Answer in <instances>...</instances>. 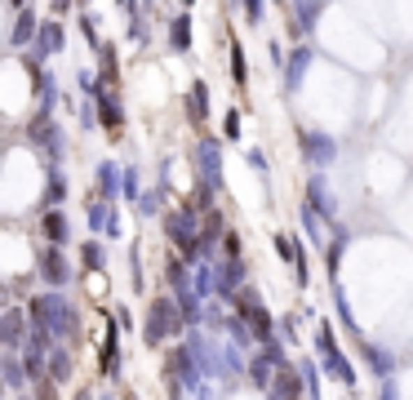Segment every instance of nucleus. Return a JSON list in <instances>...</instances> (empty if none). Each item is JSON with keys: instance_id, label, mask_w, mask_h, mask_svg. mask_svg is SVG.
<instances>
[{"instance_id": "f257e3e1", "label": "nucleus", "mask_w": 413, "mask_h": 400, "mask_svg": "<svg viewBox=\"0 0 413 400\" xmlns=\"http://www.w3.org/2000/svg\"><path fill=\"white\" fill-rule=\"evenodd\" d=\"M22 311H27V325L50 329L63 347H80V311H76V302H71L67 294H58V289H50V294H31L27 302H22Z\"/></svg>"}, {"instance_id": "f03ea898", "label": "nucleus", "mask_w": 413, "mask_h": 400, "mask_svg": "<svg viewBox=\"0 0 413 400\" xmlns=\"http://www.w3.org/2000/svg\"><path fill=\"white\" fill-rule=\"evenodd\" d=\"M27 142L40 151L45 169H63V156H67V133L58 129V120H45V116H31L27 125Z\"/></svg>"}, {"instance_id": "7ed1b4c3", "label": "nucleus", "mask_w": 413, "mask_h": 400, "mask_svg": "<svg viewBox=\"0 0 413 400\" xmlns=\"http://www.w3.org/2000/svg\"><path fill=\"white\" fill-rule=\"evenodd\" d=\"M182 334V316H178V307H174V298H151L147 302V320H142V343L147 347H160L165 338H174Z\"/></svg>"}, {"instance_id": "20e7f679", "label": "nucleus", "mask_w": 413, "mask_h": 400, "mask_svg": "<svg viewBox=\"0 0 413 400\" xmlns=\"http://www.w3.org/2000/svg\"><path fill=\"white\" fill-rule=\"evenodd\" d=\"M165 236L169 245L182 249V258H200V232H196V209H169L165 214Z\"/></svg>"}, {"instance_id": "39448f33", "label": "nucleus", "mask_w": 413, "mask_h": 400, "mask_svg": "<svg viewBox=\"0 0 413 400\" xmlns=\"http://www.w3.org/2000/svg\"><path fill=\"white\" fill-rule=\"evenodd\" d=\"M36 272H40V281L50 285V289H58V294L76 281V267L67 262V253L58 249V245H40V253H36Z\"/></svg>"}, {"instance_id": "423d86ee", "label": "nucleus", "mask_w": 413, "mask_h": 400, "mask_svg": "<svg viewBox=\"0 0 413 400\" xmlns=\"http://www.w3.org/2000/svg\"><path fill=\"white\" fill-rule=\"evenodd\" d=\"M93 112H98V129L112 142L125 133V103H120L116 89H98V94H93Z\"/></svg>"}, {"instance_id": "0eeeda50", "label": "nucleus", "mask_w": 413, "mask_h": 400, "mask_svg": "<svg viewBox=\"0 0 413 400\" xmlns=\"http://www.w3.org/2000/svg\"><path fill=\"white\" fill-rule=\"evenodd\" d=\"M63 45H67L63 22H58V18H40V27H36V36H31V58L45 67V58L63 54Z\"/></svg>"}, {"instance_id": "6e6552de", "label": "nucleus", "mask_w": 413, "mask_h": 400, "mask_svg": "<svg viewBox=\"0 0 413 400\" xmlns=\"http://www.w3.org/2000/svg\"><path fill=\"white\" fill-rule=\"evenodd\" d=\"M27 347V311L22 307H0V351H18Z\"/></svg>"}, {"instance_id": "1a4fd4ad", "label": "nucleus", "mask_w": 413, "mask_h": 400, "mask_svg": "<svg viewBox=\"0 0 413 400\" xmlns=\"http://www.w3.org/2000/svg\"><path fill=\"white\" fill-rule=\"evenodd\" d=\"M98 365H103V378L120 383V325L107 316V334L98 343Z\"/></svg>"}, {"instance_id": "9d476101", "label": "nucleus", "mask_w": 413, "mask_h": 400, "mask_svg": "<svg viewBox=\"0 0 413 400\" xmlns=\"http://www.w3.org/2000/svg\"><path fill=\"white\" fill-rule=\"evenodd\" d=\"M120 183H125V165L103 161L98 169H93V187H98V200L103 205H116L120 200Z\"/></svg>"}, {"instance_id": "9b49d317", "label": "nucleus", "mask_w": 413, "mask_h": 400, "mask_svg": "<svg viewBox=\"0 0 413 400\" xmlns=\"http://www.w3.org/2000/svg\"><path fill=\"white\" fill-rule=\"evenodd\" d=\"M40 236H45V245L67 249V245H71V223H67V214H63V209H40Z\"/></svg>"}, {"instance_id": "f8f14e48", "label": "nucleus", "mask_w": 413, "mask_h": 400, "mask_svg": "<svg viewBox=\"0 0 413 400\" xmlns=\"http://www.w3.org/2000/svg\"><path fill=\"white\" fill-rule=\"evenodd\" d=\"M45 373H50L58 387H67L76 378V356H71V347H54L50 356H45Z\"/></svg>"}, {"instance_id": "ddd939ff", "label": "nucleus", "mask_w": 413, "mask_h": 400, "mask_svg": "<svg viewBox=\"0 0 413 400\" xmlns=\"http://www.w3.org/2000/svg\"><path fill=\"white\" fill-rule=\"evenodd\" d=\"M31 84H36V103H40V112L36 116H45V120H54V107H58V80L50 76V71H36L31 76Z\"/></svg>"}, {"instance_id": "4468645a", "label": "nucleus", "mask_w": 413, "mask_h": 400, "mask_svg": "<svg viewBox=\"0 0 413 400\" xmlns=\"http://www.w3.org/2000/svg\"><path fill=\"white\" fill-rule=\"evenodd\" d=\"M63 200H67V174H63V169H45L40 209H63Z\"/></svg>"}, {"instance_id": "2eb2a0df", "label": "nucleus", "mask_w": 413, "mask_h": 400, "mask_svg": "<svg viewBox=\"0 0 413 400\" xmlns=\"http://www.w3.org/2000/svg\"><path fill=\"white\" fill-rule=\"evenodd\" d=\"M218 165H223V156H218V142L204 138L200 142V187H218Z\"/></svg>"}, {"instance_id": "dca6fc26", "label": "nucleus", "mask_w": 413, "mask_h": 400, "mask_svg": "<svg viewBox=\"0 0 413 400\" xmlns=\"http://www.w3.org/2000/svg\"><path fill=\"white\" fill-rule=\"evenodd\" d=\"M116 80H120L116 45H98V84H103V89H116Z\"/></svg>"}, {"instance_id": "f3484780", "label": "nucleus", "mask_w": 413, "mask_h": 400, "mask_svg": "<svg viewBox=\"0 0 413 400\" xmlns=\"http://www.w3.org/2000/svg\"><path fill=\"white\" fill-rule=\"evenodd\" d=\"M187 116H191V125H204V116H209V89H204V80H196L187 89Z\"/></svg>"}, {"instance_id": "a211bd4d", "label": "nucleus", "mask_w": 413, "mask_h": 400, "mask_svg": "<svg viewBox=\"0 0 413 400\" xmlns=\"http://www.w3.org/2000/svg\"><path fill=\"white\" fill-rule=\"evenodd\" d=\"M36 27H40V18H36V9H18L14 27H9V40H14V45H31Z\"/></svg>"}, {"instance_id": "6ab92c4d", "label": "nucleus", "mask_w": 413, "mask_h": 400, "mask_svg": "<svg viewBox=\"0 0 413 400\" xmlns=\"http://www.w3.org/2000/svg\"><path fill=\"white\" fill-rule=\"evenodd\" d=\"M0 378H5V387H9V392H22V387H27L22 360L14 356V351H5V356H0Z\"/></svg>"}, {"instance_id": "aec40b11", "label": "nucleus", "mask_w": 413, "mask_h": 400, "mask_svg": "<svg viewBox=\"0 0 413 400\" xmlns=\"http://www.w3.org/2000/svg\"><path fill=\"white\" fill-rule=\"evenodd\" d=\"M169 50H174V54L191 50V18L187 14H178L174 22H169Z\"/></svg>"}, {"instance_id": "412c9836", "label": "nucleus", "mask_w": 413, "mask_h": 400, "mask_svg": "<svg viewBox=\"0 0 413 400\" xmlns=\"http://www.w3.org/2000/svg\"><path fill=\"white\" fill-rule=\"evenodd\" d=\"M80 267L84 272H107V253H103V245L98 240H80Z\"/></svg>"}, {"instance_id": "4be33fe9", "label": "nucleus", "mask_w": 413, "mask_h": 400, "mask_svg": "<svg viewBox=\"0 0 413 400\" xmlns=\"http://www.w3.org/2000/svg\"><path fill=\"white\" fill-rule=\"evenodd\" d=\"M165 281L174 285V298H182V294H191V272H187V262L182 258H174L165 267Z\"/></svg>"}, {"instance_id": "5701e85b", "label": "nucleus", "mask_w": 413, "mask_h": 400, "mask_svg": "<svg viewBox=\"0 0 413 400\" xmlns=\"http://www.w3.org/2000/svg\"><path fill=\"white\" fill-rule=\"evenodd\" d=\"M22 373H27V387L36 383V378H45V356H40V351H31V347H22Z\"/></svg>"}, {"instance_id": "b1692460", "label": "nucleus", "mask_w": 413, "mask_h": 400, "mask_svg": "<svg viewBox=\"0 0 413 400\" xmlns=\"http://www.w3.org/2000/svg\"><path fill=\"white\" fill-rule=\"evenodd\" d=\"M107 214H112V205H103L98 196L89 200V209H84V218H89V227H93V232H103V227H107Z\"/></svg>"}, {"instance_id": "393cba45", "label": "nucleus", "mask_w": 413, "mask_h": 400, "mask_svg": "<svg viewBox=\"0 0 413 400\" xmlns=\"http://www.w3.org/2000/svg\"><path fill=\"white\" fill-rule=\"evenodd\" d=\"M31 400H58V383L45 373V378H36L31 383Z\"/></svg>"}, {"instance_id": "a878e982", "label": "nucleus", "mask_w": 413, "mask_h": 400, "mask_svg": "<svg viewBox=\"0 0 413 400\" xmlns=\"http://www.w3.org/2000/svg\"><path fill=\"white\" fill-rule=\"evenodd\" d=\"M76 125H80V133H93V129H98V112H93V103H80Z\"/></svg>"}, {"instance_id": "bb28decb", "label": "nucleus", "mask_w": 413, "mask_h": 400, "mask_svg": "<svg viewBox=\"0 0 413 400\" xmlns=\"http://www.w3.org/2000/svg\"><path fill=\"white\" fill-rule=\"evenodd\" d=\"M76 22H80V36L93 45V50H98L103 40H98V27H93V14H89V9H80V18H76Z\"/></svg>"}, {"instance_id": "cd10ccee", "label": "nucleus", "mask_w": 413, "mask_h": 400, "mask_svg": "<svg viewBox=\"0 0 413 400\" xmlns=\"http://www.w3.org/2000/svg\"><path fill=\"white\" fill-rule=\"evenodd\" d=\"M133 205H138V214H142V218H151V214H160V191H142V196H138V200H133Z\"/></svg>"}, {"instance_id": "c85d7f7f", "label": "nucleus", "mask_w": 413, "mask_h": 400, "mask_svg": "<svg viewBox=\"0 0 413 400\" xmlns=\"http://www.w3.org/2000/svg\"><path fill=\"white\" fill-rule=\"evenodd\" d=\"M266 373H271V365H266V360H253V365H249L253 387H271V378H266Z\"/></svg>"}, {"instance_id": "c756f323", "label": "nucleus", "mask_w": 413, "mask_h": 400, "mask_svg": "<svg viewBox=\"0 0 413 400\" xmlns=\"http://www.w3.org/2000/svg\"><path fill=\"white\" fill-rule=\"evenodd\" d=\"M103 236H112V240H120V236H125V227H120V214H116V205H112V214H107V227H103Z\"/></svg>"}, {"instance_id": "7c9ffc66", "label": "nucleus", "mask_w": 413, "mask_h": 400, "mask_svg": "<svg viewBox=\"0 0 413 400\" xmlns=\"http://www.w3.org/2000/svg\"><path fill=\"white\" fill-rule=\"evenodd\" d=\"M232 76H236V84H245V54H240V45H232Z\"/></svg>"}, {"instance_id": "2f4dec72", "label": "nucleus", "mask_w": 413, "mask_h": 400, "mask_svg": "<svg viewBox=\"0 0 413 400\" xmlns=\"http://www.w3.org/2000/svg\"><path fill=\"white\" fill-rule=\"evenodd\" d=\"M223 133H227V138H240V112H227L223 116Z\"/></svg>"}, {"instance_id": "473e14b6", "label": "nucleus", "mask_w": 413, "mask_h": 400, "mask_svg": "<svg viewBox=\"0 0 413 400\" xmlns=\"http://www.w3.org/2000/svg\"><path fill=\"white\" fill-rule=\"evenodd\" d=\"M245 14L249 22H262V0H245Z\"/></svg>"}, {"instance_id": "72a5a7b5", "label": "nucleus", "mask_w": 413, "mask_h": 400, "mask_svg": "<svg viewBox=\"0 0 413 400\" xmlns=\"http://www.w3.org/2000/svg\"><path fill=\"white\" fill-rule=\"evenodd\" d=\"M223 249H227V258H240V240L236 236H223Z\"/></svg>"}, {"instance_id": "f704fd0d", "label": "nucleus", "mask_w": 413, "mask_h": 400, "mask_svg": "<svg viewBox=\"0 0 413 400\" xmlns=\"http://www.w3.org/2000/svg\"><path fill=\"white\" fill-rule=\"evenodd\" d=\"M50 9H54V18H58V14H67V9H71V0H50Z\"/></svg>"}, {"instance_id": "c9c22d12", "label": "nucleus", "mask_w": 413, "mask_h": 400, "mask_svg": "<svg viewBox=\"0 0 413 400\" xmlns=\"http://www.w3.org/2000/svg\"><path fill=\"white\" fill-rule=\"evenodd\" d=\"M71 400H93V392H89V387H76V396H71Z\"/></svg>"}, {"instance_id": "e433bc0d", "label": "nucleus", "mask_w": 413, "mask_h": 400, "mask_svg": "<svg viewBox=\"0 0 413 400\" xmlns=\"http://www.w3.org/2000/svg\"><path fill=\"white\" fill-rule=\"evenodd\" d=\"M120 5H125V9H129V14H138V0H120Z\"/></svg>"}, {"instance_id": "4c0bfd02", "label": "nucleus", "mask_w": 413, "mask_h": 400, "mask_svg": "<svg viewBox=\"0 0 413 400\" xmlns=\"http://www.w3.org/2000/svg\"><path fill=\"white\" fill-rule=\"evenodd\" d=\"M9 5H14V9H27V0H9Z\"/></svg>"}, {"instance_id": "58836bf2", "label": "nucleus", "mask_w": 413, "mask_h": 400, "mask_svg": "<svg viewBox=\"0 0 413 400\" xmlns=\"http://www.w3.org/2000/svg\"><path fill=\"white\" fill-rule=\"evenodd\" d=\"M76 5H89V0H76Z\"/></svg>"}, {"instance_id": "ea45409f", "label": "nucleus", "mask_w": 413, "mask_h": 400, "mask_svg": "<svg viewBox=\"0 0 413 400\" xmlns=\"http://www.w3.org/2000/svg\"><path fill=\"white\" fill-rule=\"evenodd\" d=\"M178 5H191V0H178Z\"/></svg>"}, {"instance_id": "a19ab883", "label": "nucleus", "mask_w": 413, "mask_h": 400, "mask_svg": "<svg viewBox=\"0 0 413 400\" xmlns=\"http://www.w3.org/2000/svg\"><path fill=\"white\" fill-rule=\"evenodd\" d=\"M22 400H31V396H22Z\"/></svg>"}]
</instances>
